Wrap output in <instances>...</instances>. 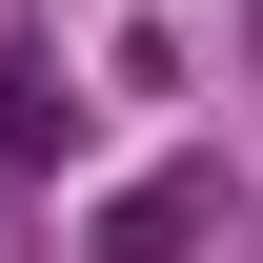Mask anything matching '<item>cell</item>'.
I'll return each instance as SVG.
<instances>
[{"mask_svg": "<svg viewBox=\"0 0 263 263\" xmlns=\"http://www.w3.org/2000/svg\"><path fill=\"white\" fill-rule=\"evenodd\" d=\"M81 101H41V41H0V162H61Z\"/></svg>", "mask_w": 263, "mask_h": 263, "instance_id": "6da1fadb", "label": "cell"}]
</instances>
